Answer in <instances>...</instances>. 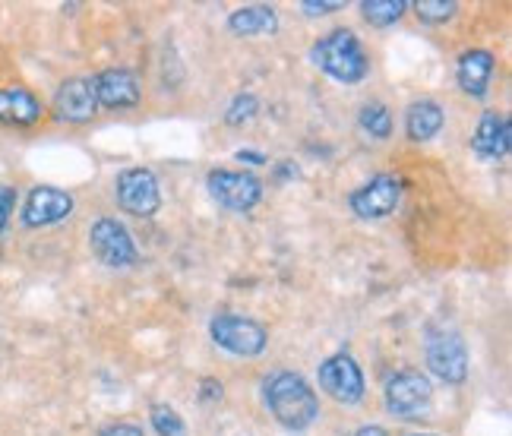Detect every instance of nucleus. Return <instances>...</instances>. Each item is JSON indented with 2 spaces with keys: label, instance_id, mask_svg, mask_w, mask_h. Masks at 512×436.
Segmentation results:
<instances>
[{
  "label": "nucleus",
  "instance_id": "20e7f679",
  "mask_svg": "<svg viewBox=\"0 0 512 436\" xmlns=\"http://www.w3.org/2000/svg\"><path fill=\"white\" fill-rule=\"evenodd\" d=\"M424 358L433 376L443 383L459 386L468 376V348L456 329H433L424 342Z\"/></svg>",
  "mask_w": 512,
  "mask_h": 436
},
{
  "label": "nucleus",
  "instance_id": "a878e982",
  "mask_svg": "<svg viewBox=\"0 0 512 436\" xmlns=\"http://www.w3.org/2000/svg\"><path fill=\"white\" fill-rule=\"evenodd\" d=\"M225 395V386L219 380H212V376H203L200 380V402H222Z\"/></svg>",
  "mask_w": 512,
  "mask_h": 436
},
{
  "label": "nucleus",
  "instance_id": "ddd939ff",
  "mask_svg": "<svg viewBox=\"0 0 512 436\" xmlns=\"http://www.w3.org/2000/svg\"><path fill=\"white\" fill-rule=\"evenodd\" d=\"M73 212V196L61 187H32V193L23 203V225L26 228H48L70 218Z\"/></svg>",
  "mask_w": 512,
  "mask_h": 436
},
{
  "label": "nucleus",
  "instance_id": "c756f323",
  "mask_svg": "<svg viewBox=\"0 0 512 436\" xmlns=\"http://www.w3.org/2000/svg\"><path fill=\"white\" fill-rule=\"evenodd\" d=\"M354 436H386V430H383V427H377V424H367V427H361Z\"/></svg>",
  "mask_w": 512,
  "mask_h": 436
},
{
  "label": "nucleus",
  "instance_id": "c85d7f7f",
  "mask_svg": "<svg viewBox=\"0 0 512 436\" xmlns=\"http://www.w3.org/2000/svg\"><path fill=\"white\" fill-rule=\"evenodd\" d=\"M288 177H298V168H294V162H285V165H279L275 168V181H288Z\"/></svg>",
  "mask_w": 512,
  "mask_h": 436
},
{
  "label": "nucleus",
  "instance_id": "7ed1b4c3",
  "mask_svg": "<svg viewBox=\"0 0 512 436\" xmlns=\"http://www.w3.org/2000/svg\"><path fill=\"white\" fill-rule=\"evenodd\" d=\"M433 389L421 370H399L386 383V408L402 421H421L430 414Z\"/></svg>",
  "mask_w": 512,
  "mask_h": 436
},
{
  "label": "nucleus",
  "instance_id": "b1692460",
  "mask_svg": "<svg viewBox=\"0 0 512 436\" xmlns=\"http://www.w3.org/2000/svg\"><path fill=\"white\" fill-rule=\"evenodd\" d=\"M301 10H304V16H329V13L345 10V4L342 0H323V4H317V0H304Z\"/></svg>",
  "mask_w": 512,
  "mask_h": 436
},
{
  "label": "nucleus",
  "instance_id": "bb28decb",
  "mask_svg": "<svg viewBox=\"0 0 512 436\" xmlns=\"http://www.w3.org/2000/svg\"><path fill=\"white\" fill-rule=\"evenodd\" d=\"M98 436H149V433L143 427H136V424H111Z\"/></svg>",
  "mask_w": 512,
  "mask_h": 436
},
{
  "label": "nucleus",
  "instance_id": "4468645a",
  "mask_svg": "<svg viewBox=\"0 0 512 436\" xmlns=\"http://www.w3.org/2000/svg\"><path fill=\"white\" fill-rule=\"evenodd\" d=\"M509 146H512L509 117H503L500 111H484L475 136H471V152H475L481 162H500V158L509 155Z\"/></svg>",
  "mask_w": 512,
  "mask_h": 436
},
{
  "label": "nucleus",
  "instance_id": "7c9ffc66",
  "mask_svg": "<svg viewBox=\"0 0 512 436\" xmlns=\"http://www.w3.org/2000/svg\"><path fill=\"white\" fill-rule=\"evenodd\" d=\"M421 436H437V433H421Z\"/></svg>",
  "mask_w": 512,
  "mask_h": 436
},
{
  "label": "nucleus",
  "instance_id": "5701e85b",
  "mask_svg": "<svg viewBox=\"0 0 512 436\" xmlns=\"http://www.w3.org/2000/svg\"><path fill=\"white\" fill-rule=\"evenodd\" d=\"M456 10H459L456 0H446V4L443 0H418L415 4V13L421 23H446V19L456 16Z\"/></svg>",
  "mask_w": 512,
  "mask_h": 436
},
{
  "label": "nucleus",
  "instance_id": "4be33fe9",
  "mask_svg": "<svg viewBox=\"0 0 512 436\" xmlns=\"http://www.w3.org/2000/svg\"><path fill=\"white\" fill-rule=\"evenodd\" d=\"M256 114H260V98H256L253 92H241V95L231 98V105L225 111V124L228 127H244V124L253 121Z\"/></svg>",
  "mask_w": 512,
  "mask_h": 436
},
{
  "label": "nucleus",
  "instance_id": "6ab92c4d",
  "mask_svg": "<svg viewBox=\"0 0 512 436\" xmlns=\"http://www.w3.org/2000/svg\"><path fill=\"white\" fill-rule=\"evenodd\" d=\"M405 10H408L405 0H364V4H361V16L377 29L399 23V19L405 16Z\"/></svg>",
  "mask_w": 512,
  "mask_h": 436
},
{
  "label": "nucleus",
  "instance_id": "0eeeda50",
  "mask_svg": "<svg viewBox=\"0 0 512 436\" xmlns=\"http://www.w3.org/2000/svg\"><path fill=\"white\" fill-rule=\"evenodd\" d=\"M89 247L95 253V260L105 263L108 269H130L140 260L133 234L127 231V225L117 222V218H98L89 228Z\"/></svg>",
  "mask_w": 512,
  "mask_h": 436
},
{
  "label": "nucleus",
  "instance_id": "1a4fd4ad",
  "mask_svg": "<svg viewBox=\"0 0 512 436\" xmlns=\"http://www.w3.org/2000/svg\"><path fill=\"white\" fill-rule=\"evenodd\" d=\"M399 200H402V181L396 174H377L358 190L348 193L351 212L364 218V222H377V218L392 215L399 209Z\"/></svg>",
  "mask_w": 512,
  "mask_h": 436
},
{
  "label": "nucleus",
  "instance_id": "9d476101",
  "mask_svg": "<svg viewBox=\"0 0 512 436\" xmlns=\"http://www.w3.org/2000/svg\"><path fill=\"white\" fill-rule=\"evenodd\" d=\"M317 380H320V389L339 405H358L364 399V373L358 361L345 351L332 354V358L320 364Z\"/></svg>",
  "mask_w": 512,
  "mask_h": 436
},
{
  "label": "nucleus",
  "instance_id": "39448f33",
  "mask_svg": "<svg viewBox=\"0 0 512 436\" xmlns=\"http://www.w3.org/2000/svg\"><path fill=\"white\" fill-rule=\"evenodd\" d=\"M209 335L215 345L225 348L228 354H238V358H256V354H263L269 345L266 326L247 320V316H234V313L215 316L209 323Z\"/></svg>",
  "mask_w": 512,
  "mask_h": 436
},
{
  "label": "nucleus",
  "instance_id": "f3484780",
  "mask_svg": "<svg viewBox=\"0 0 512 436\" xmlns=\"http://www.w3.org/2000/svg\"><path fill=\"white\" fill-rule=\"evenodd\" d=\"M228 32L238 38H260V35H275L279 32V13L269 4H250L238 7L228 16Z\"/></svg>",
  "mask_w": 512,
  "mask_h": 436
},
{
  "label": "nucleus",
  "instance_id": "6e6552de",
  "mask_svg": "<svg viewBox=\"0 0 512 436\" xmlns=\"http://www.w3.org/2000/svg\"><path fill=\"white\" fill-rule=\"evenodd\" d=\"M114 196H117V206L136 218H149L162 209L159 177H155L149 168H127L117 174Z\"/></svg>",
  "mask_w": 512,
  "mask_h": 436
},
{
  "label": "nucleus",
  "instance_id": "dca6fc26",
  "mask_svg": "<svg viewBox=\"0 0 512 436\" xmlns=\"http://www.w3.org/2000/svg\"><path fill=\"white\" fill-rule=\"evenodd\" d=\"M42 121V102L29 89H0V127L26 130Z\"/></svg>",
  "mask_w": 512,
  "mask_h": 436
},
{
  "label": "nucleus",
  "instance_id": "cd10ccee",
  "mask_svg": "<svg viewBox=\"0 0 512 436\" xmlns=\"http://www.w3.org/2000/svg\"><path fill=\"white\" fill-rule=\"evenodd\" d=\"M234 158H238V162H250V165H266L269 162L263 152H250V149H241Z\"/></svg>",
  "mask_w": 512,
  "mask_h": 436
},
{
  "label": "nucleus",
  "instance_id": "9b49d317",
  "mask_svg": "<svg viewBox=\"0 0 512 436\" xmlns=\"http://www.w3.org/2000/svg\"><path fill=\"white\" fill-rule=\"evenodd\" d=\"M98 114L95 83L89 76H70L54 95V117L64 124H86Z\"/></svg>",
  "mask_w": 512,
  "mask_h": 436
},
{
  "label": "nucleus",
  "instance_id": "f8f14e48",
  "mask_svg": "<svg viewBox=\"0 0 512 436\" xmlns=\"http://www.w3.org/2000/svg\"><path fill=\"white\" fill-rule=\"evenodd\" d=\"M92 83H95L98 105L108 108V111H130L143 102L140 79L124 67H108V70L98 73Z\"/></svg>",
  "mask_w": 512,
  "mask_h": 436
},
{
  "label": "nucleus",
  "instance_id": "393cba45",
  "mask_svg": "<svg viewBox=\"0 0 512 436\" xmlns=\"http://www.w3.org/2000/svg\"><path fill=\"white\" fill-rule=\"evenodd\" d=\"M13 206H16V190L7 187V184H0V231L7 228L10 215H13Z\"/></svg>",
  "mask_w": 512,
  "mask_h": 436
},
{
  "label": "nucleus",
  "instance_id": "a211bd4d",
  "mask_svg": "<svg viewBox=\"0 0 512 436\" xmlns=\"http://www.w3.org/2000/svg\"><path fill=\"white\" fill-rule=\"evenodd\" d=\"M443 124H446V114L437 102H433V98L411 102L405 111V133H408V140H415V143L433 140V136L443 130Z\"/></svg>",
  "mask_w": 512,
  "mask_h": 436
},
{
  "label": "nucleus",
  "instance_id": "412c9836",
  "mask_svg": "<svg viewBox=\"0 0 512 436\" xmlns=\"http://www.w3.org/2000/svg\"><path fill=\"white\" fill-rule=\"evenodd\" d=\"M149 418H152V427H155V433H159V436H187L184 418L171 405H165V402H155L149 408Z\"/></svg>",
  "mask_w": 512,
  "mask_h": 436
},
{
  "label": "nucleus",
  "instance_id": "f03ea898",
  "mask_svg": "<svg viewBox=\"0 0 512 436\" xmlns=\"http://www.w3.org/2000/svg\"><path fill=\"white\" fill-rule=\"evenodd\" d=\"M310 61L342 86L361 83V79H367V73H370V57L361 45V38L351 29H332L320 38V42H313Z\"/></svg>",
  "mask_w": 512,
  "mask_h": 436
},
{
  "label": "nucleus",
  "instance_id": "aec40b11",
  "mask_svg": "<svg viewBox=\"0 0 512 436\" xmlns=\"http://www.w3.org/2000/svg\"><path fill=\"white\" fill-rule=\"evenodd\" d=\"M361 130L370 136V140H389L392 133V114L383 102H367L358 114Z\"/></svg>",
  "mask_w": 512,
  "mask_h": 436
},
{
  "label": "nucleus",
  "instance_id": "423d86ee",
  "mask_svg": "<svg viewBox=\"0 0 512 436\" xmlns=\"http://www.w3.org/2000/svg\"><path fill=\"white\" fill-rule=\"evenodd\" d=\"M206 190L215 203L228 212H250L263 200V181L247 171H225L215 168L206 174Z\"/></svg>",
  "mask_w": 512,
  "mask_h": 436
},
{
  "label": "nucleus",
  "instance_id": "2eb2a0df",
  "mask_svg": "<svg viewBox=\"0 0 512 436\" xmlns=\"http://www.w3.org/2000/svg\"><path fill=\"white\" fill-rule=\"evenodd\" d=\"M494 54H490L487 48H471L459 57L456 64V79L465 95L471 98H484L490 92V76H494Z\"/></svg>",
  "mask_w": 512,
  "mask_h": 436
},
{
  "label": "nucleus",
  "instance_id": "f257e3e1",
  "mask_svg": "<svg viewBox=\"0 0 512 436\" xmlns=\"http://www.w3.org/2000/svg\"><path fill=\"white\" fill-rule=\"evenodd\" d=\"M263 402L285 430H307L320 418V399L301 373L279 370L263 380Z\"/></svg>",
  "mask_w": 512,
  "mask_h": 436
}]
</instances>
